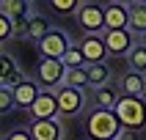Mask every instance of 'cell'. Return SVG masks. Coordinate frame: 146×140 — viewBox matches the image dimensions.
Instances as JSON below:
<instances>
[{
    "instance_id": "obj_1",
    "label": "cell",
    "mask_w": 146,
    "mask_h": 140,
    "mask_svg": "<svg viewBox=\"0 0 146 140\" xmlns=\"http://www.w3.org/2000/svg\"><path fill=\"white\" fill-rule=\"evenodd\" d=\"M83 129H86V137L91 140H116L121 135V121L113 110H102V107H94L86 121H83Z\"/></svg>"
},
{
    "instance_id": "obj_2",
    "label": "cell",
    "mask_w": 146,
    "mask_h": 140,
    "mask_svg": "<svg viewBox=\"0 0 146 140\" xmlns=\"http://www.w3.org/2000/svg\"><path fill=\"white\" fill-rule=\"evenodd\" d=\"M113 113L119 115V121H121L124 129H143L146 126V99L143 96H124L116 102Z\"/></svg>"
},
{
    "instance_id": "obj_3",
    "label": "cell",
    "mask_w": 146,
    "mask_h": 140,
    "mask_svg": "<svg viewBox=\"0 0 146 140\" xmlns=\"http://www.w3.org/2000/svg\"><path fill=\"white\" fill-rule=\"evenodd\" d=\"M64 72H66V66H64L61 58H41L39 66H36V82L41 88L55 91L64 82Z\"/></svg>"
},
{
    "instance_id": "obj_4",
    "label": "cell",
    "mask_w": 146,
    "mask_h": 140,
    "mask_svg": "<svg viewBox=\"0 0 146 140\" xmlns=\"http://www.w3.org/2000/svg\"><path fill=\"white\" fill-rule=\"evenodd\" d=\"M55 96H58V113L61 118H72L83 110L86 105V96H83V88H74V85H58L55 88Z\"/></svg>"
},
{
    "instance_id": "obj_5",
    "label": "cell",
    "mask_w": 146,
    "mask_h": 140,
    "mask_svg": "<svg viewBox=\"0 0 146 140\" xmlns=\"http://www.w3.org/2000/svg\"><path fill=\"white\" fill-rule=\"evenodd\" d=\"M39 52H41V58H61L69 49V44H72V39L66 36L64 30H58V28H50L44 36H41L39 41Z\"/></svg>"
},
{
    "instance_id": "obj_6",
    "label": "cell",
    "mask_w": 146,
    "mask_h": 140,
    "mask_svg": "<svg viewBox=\"0 0 146 140\" xmlns=\"http://www.w3.org/2000/svg\"><path fill=\"white\" fill-rule=\"evenodd\" d=\"M74 16H77V25L86 33H102L105 30V8L97 6V3H83Z\"/></svg>"
},
{
    "instance_id": "obj_7",
    "label": "cell",
    "mask_w": 146,
    "mask_h": 140,
    "mask_svg": "<svg viewBox=\"0 0 146 140\" xmlns=\"http://www.w3.org/2000/svg\"><path fill=\"white\" fill-rule=\"evenodd\" d=\"M102 36H105V44H108L110 55H127L130 47L135 44V33L130 28H105Z\"/></svg>"
},
{
    "instance_id": "obj_8",
    "label": "cell",
    "mask_w": 146,
    "mask_h": 140,
    "mask_svg": "<svg viewBox=\"0 0 146 140\" xmlns=\"http://www.w3.org/2000/svg\"><path fill=\"white\" fill-rule=\"evenodd\" d=\"M33 140H61L64 137V126H61V115L58 118H33L28 124Z\"/></svg>"
},
{
    "instance_id": "obj_9",
    "label": "cell",
    "mask_w": 146,
    "mask_h": 140,
    "mask_svg": "<svg viewBox=\"0 0 146 140\" xmlns=\"http://www.w3.org/2000/svg\"><path fill=\"white\" fill-rule=\"evenodd\" d=\"M28 113H31V118H58L61 113H58V96H55V91L41 88Z\"/></svg>"
},
{
    "instance_id": "obj_10",
    "label": "cell",
    "mask_w": 146,
    "mask_h": 140,
    "mask_svg": "<svg viewBox=\"0 0 146 140\" xmlns=\"http://www.w3.org/2000/svg\"><path fill=\"white\" fill-rule=\"evenodd\" d=\"M80 49H83V55H86V66L99 63V60H105V55H110L102 33H86L83 41H80Z\"/></svg>"
},
{
    "instance_id": "obj_11",
    "label": "cell",
    "mask_w": 146,
    "mask_h": 140,
    "mask_svg": "<svg viewBox=\"0 0 146 140\" xmlns=\"http://www.w3.org/2000/svg\"><path fill=\"white\" fill-rule=\"evenodd\" d=\"M11 91H14V107H19V110H31V105L36 102L41 85L36 80H19L17 85H11Z\"/></svg>"
},
{
    "instance_id": "obj_12",
    "label": "cell",
    "mask_w": 146,
    "mask_h": 140,
    "mask_svg": "<svg viewBox=\"0 0 146 140\" xmlns=\"http://www.w3.org/2000/svg\"><path fill=\"white\" fill-rule=\"evenodd\" d=\"M102 8H105V28H130V6L110 0Z\"/></svg>"
},
{
    "instance_id": "obj_13",
    "label": "cell",
    "mask_w": 146,
    "mask_h": 140,
    "mask_svg": "<svg viewBox=\"0 0 146 140\" xmlns=\"http://www.w3.org/2000/svg\"><path fill=\"white\" fill-rule=\"evenodd\" d=\"M19 80H25L22 69L17 66V60L11 55H6V52H0V85H17Z\"/></svg>"
},
{
    "instance_id": "obj_14",
    "label": "cell",
    "mask_w": 146,
    "mask_h": 140,
    "mask_svg": "<svg viewBox=\"0 0 146 140\" xmlns=\"http://www.w3.org/2000/svg\"><path fill=\"white\" fill-rule=\"evenodd\" d=\"M119 99H121V91H119V85H113V82H105V85L94 88V107L113 110Z\"/></svg>"
},
{
    "instance_id": "obj_15",
    "label": "cell",
    "mask_w": 146,
    "mask_h": 140,
    "mask_svg": "<svg viewBox=\"0 0 146 140\" xmlns=\"http://www.w3.org/2000/svg\"><path fill=\"white\" fill-rule=\"evenodd\" d=\"M143 82H146L143 74L130 69V72H124L121 77H119V91H121L124 96H141V93H143Z\"/></svg>"
},
{
    "instance_id": "obj_16",
    "label": "cell",
    "mask_w": 146,
    "mask_h": 140,
    "mask_svg": "<svg viewBox=\"0 0 146 140\" xmlns=\"http://www.w3.org/2000/svg\"><path fill=\"white\" fill-rule=\"evenodd\" d=\"M86 72H88V85H91V88H99V85L110 82V69H108L105 60H99V63H88V66H86Z\"/></svg>"
},
{
    "instance_id": "obj_17",
    "label": "cell",
    "mask_w": 146,
    "mask_h": 140,
    "mask_svg": "<svg viewBox=\"0 0 146 140\" xmlns=\"http://www.w3.org/2000/svg\"><path fill=\"white\" fill-rule=\"evenodd\" d=\"M64 85H74V88H88V72L86 66H69L64 72Z\"/></svg>"
},
{
    "instance_id": "obj_18",
    "label": "cell",
    "mask_w": 146,
    "mask_h": 140,
    "mask_svg": "<svg viewBox=\"0 0 146 140\" xmlns=\"http://www.w3.org/2000/svg\"><path fill=\"white\" fill-rule=\"evenodd\" d=\"M130 30L135 36L146 30V3H130Z\"/></svg>"
},
{
    "instance_id": "obj_19",
    "label": "cell",
    "mask_w": 146,
    "mask_h": 140,
    "mask_svg": "<svg viewBox=\"0 0 146 140\" xmlns=\"http://www.w3.org/2000/svg\"><path fill=\"white\" fill-rule=\"evenodd\" d=\"M127 60H130V69H135V72L146 74V44H132L130 52H127Z\"/></svg>"
},
{
    "instance_id": "obj_20",
    "label": "cell",
    "mask_w": 146,
    "mask_h": 140,
    "mask_svg": "<svg viewBox=\"0 0 146 140\" xmlns=\"http://www.w3.org/2000/svg\"><path fill=\"white\" fill-rule=\"evenodd\" d=\"M50 30V22H47V16H41V14H31L28 16V39L33 41H39L44 33Z\"/></svg>"
},
{
    "instance_id": "obj_21",
    "label": "cell",
    "mask_w": 146,
    "mask_h": 140,
    "mask_svg": "<svg viewBox=\"0 0 146 140\" xmlns=\"http://www.w3.org/2000/svg\"><path fill=\"white\" fill-rule=\"evenodd\" d=\"M28 3H31V0H3V3H0V11L8 14L11 19H17V16H22V14H31Z\"/></svg>"
},
{
    "instance_id": "obj_22",
    "label": "cell",
    "mask_w": 146,
    "mask_h": 140,
    "mask_svg": "<svg viewBox=\"0 0 146 140\" xmlns=\"http://www.w3.org/2000/svg\"><path fill=\"white\" fill-rule=\"evenodd\" d=\"M47 3H50V8H52L58 16H72V14H77V8L83 6V0H47Z\"/></svg>"
},
{
    "instance_id": "obj_23",
    "label": "cell",
    "mask_w": 146,
    "mask_h": 140,
    "mask_svg": "<svg viewBox=\"0 0 146 140\" xmlns=\"http://www.w3.org/2000/svg\"><path fill=\"white\" fill-rule=\"evenodd\" d=\"M61 60H64L66 69H69V66H86V55H83L80 44H69V49L61 55Z\"/></svg>"
},
{
    "instance_id": "obj_24",
    "label": "cell",
    "mask_w": 146,
    "mask_h": 140,
    "mask_svg": "<svg viewBox=\"0 0 146 140\" xmlns=\"http://www.w3.org/2000/svg\"><path fill=\"white\" fill-rule=\"evenodd\" d=\"M8 110H14V91L8 85H0V115Z\"/></svg>"
},
{
    "instance_id": "obj_25",
    "label": "cell",
    "mask_w": 146,
    "mask_h": 140,
    "mask_svg": "<svg viewBox=\"0 0 146 140\" xmlns=\"http://www.w3.org/2000/svg\"><path fill=\"white\" fill-rule=\"evenodd\" d=\"M11 36H14V22H11L8 14L0 11V44H3L6 39H11Z\"/></svg>"
},
{
    "instance_id": "obj_26",
    "label": "cell",
    "mask_w": 146,
    "mask_h": 140,
    "mask_svg": "<svg viewBox=\"0 0 146 140\" xmlns=\"http://www.w3.org/2000/svg\"><path fill=\"white\" fill-rule=\"evenodd\" d=\"M28 16L31 14H22V16H17V19H11V22H14V36L28 39Z\"/></svg>"
},
{
    "instance_id": "obj_27",
    "label": "cell",
    "mask_w": 146,
    "mask_h": 140,
    "mask_svg": "<svg viewBox=\"0 0 146 140\" xmlns=\"http://www.w3.org/2000/svg\"><path fill=\"white\" fill-rule=\"evenodd\" d=\"M6 140H33V135H31V129H22V126H19V129H11V132H8Z\"/></svg>"
},
{
    "instance_id": "obj_28",
    "label": "cell",
    "mask_w": 146,
    "mask_h": 140,
    "mask_svg": "<svg viewBox=\"0 0 146 140\" xmlns=\"http://www.w3.org/2000/svg\"><path fill=\"white\" fill-rule=\"evenodd\" d=\"M116 140H135V129H121V135Z\"/></svg>"
},
{
    "instance_id": "obj_29",
    "label": "cell",
    "mask_w": 146,
    "mask_h": 140,
    "mask_svg": "<svg viewBox=\"0 0 146 140\" xmlns=\"http://www.w3.org/2000/svg\"><path fill=\"white\" fill-rule=\"evenodd\" d=\"M138 41H141V44H146V30H143V33H138Z\"/></svg>"
},
{
    "instance_id": "obj_30",
    "label": "cell",
    "mask_w": 146,
    "mask_h": 140,
    "mask_svg": "<svg viewBox=\"0 0 146 140\" xmlns=\"http://www.w3.org/2000/svg\"><path fill=\"white\" fill-rule=\"evenodd\" d=\"M113 3H124V6H130V3H135V0H113Z\"/></svg>"
},
{
    "instance_id": "obj_31",
    "label": "cell",
    "mask_w": 146,
    "mask_h": 140,
    "mask_svg": "<svg viewBox=\"0 0 146 140\" xmlns=\"http://www.w3.org/2000/svg\"><path fill=\"white\" fill-rule=\"evenodd\" d=\"M141 96H143V99H146V82H143V93H141Z\"/></svg>"
},
{
    "instance_id": "obj_32",
    "label": "cell",
    "mask_w": 146,
    "mask_h": 140,
    "mask_svg": "<svg viewBox=\"0 0 146 140\" xmlns=\"http://www.w3.org/2000/svg\"><path fill=\"white\" fill-rule=\"evenodd\" d=\"M135 3H146V0H135Z\"/></svg>"
},
{
    "instance_id": "obj_33",
    "label": "cell",
    "mask_w": 146,
    "mask_h": 140,
    "mask_svg": "<svg viewBox=\"0 0 146 140\" xmlns=\"http://www.w3.org/2000/svg\"><path fill=\"white\" fill-rule=\"evenodd\" d=\"M86 140H91V137H86Z\"/></svg>"
},
{
    "instance_id": "obj_34",
    "label": "cell",
    "mask_w": 146,
    "mask_h": 140,
    "mask_svg": "<svg viewBox=\"0 0 146 140\" xmlns=\"http://www.w3.org/2000/svg\"><path fill=\"white\" fill-rule=\"evenodd\" d=\"M0 3H3V0H0Z\"/></svg>"
}]
</instances>
